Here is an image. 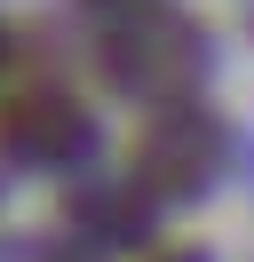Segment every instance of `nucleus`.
<instances>
[{"label":"nucleus","instance_id":"1","mask_svg":"<svg viewBox=\"0 0 254 262\" xmlns=\"http://www.w3.org/2000/svg\"><path fill=\"white\" fill-rule=\"evenodd\" d=\"M0 135H8L24 159H72V151L88 143V119L64 96H16V112L0 119Z\"/></svg>","mask_w":254,"mask_h":262}]
</instances>
